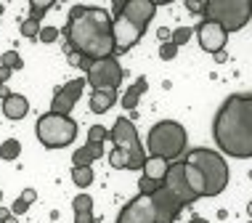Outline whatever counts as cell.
<instances>
[{
	"label": "cell",
	"mask_w": 252,
	"mask_h": 223,
	"mask_svg": "<svg viewBox=\"0 0 252 223\" xmlns=\"http://www.w3.org/2000/svg\"><path fill=\"white\" fill-rule=\"evenodd\" d=\"M112 22V13L101 5H74L66 16V27L61 30L66 37V51H74L91 62L112 59L117 53Z\"/></svg>",
	"instance_id": "1"
},
{
	"label": "cell",
	"mask_w": 252,
	"mask_h": 223,
	"mask_svg": "<svg viewBox=\"0 0 252 223\" xmlns=\"http://www.w3.org/2000/svg\"><path fill=\"white\" fill-rule=\"evenodd\" d=\"M213 138L228 157H252V93H236L223 101L213 120Z\"/></svg>",
	"instance_id": "2"
},
{
	"label": "cell",
	"mask_w": 252,
	"mask_h": 223,
	"mask_svg": "<svg viewBox=\"0 0 252 223\" xmlns=\"http://www.w3.org/2000/svg\"><path fill=\"white\" fill-rule=\"evenodd\" d=\"M183 202L165 186L154 194H138L117 215V223H175L183 210Z\"/></svg>",
	"instance_id": "3"
},
{
	"label": "cell",
	"mask_w": 252,
	"mask_h": 223,
	"mask_svg": "<svg viewBox=\"0 0 252 223\" xmlns=\"http://www.w3.org/2000/svg\"><path fill=\"white\" fill-rule=\"evenodd\" d=\"M109 141L114 144V149L109 152V165L114 170H144L146 165V149L138 138V130H135L133 120L127 117H117L109 130Z\"/></svg>",
	"instance_id": "4"
},
{
	"label": "cell",
	"mask_w": 252,
	"mask_h": 223,
	"mask_svg": "<svg viewBox=\"0 0 252 223\" xmlns=\"http://www.w3.org/2000/svg\"><path fill=\"white\" fill-rule=\"evenodd\" d=\"M189 136H186V127L175 120H159L157 125H152L146 136V149H149V157H162L167 159L170 165L178 162L186 152Z\"/></svg>",
	"instance_id": "5"
},
{
	"label": "cell",
	"mask_w": 252,
	"mask_h": 223,
	"mask_svg": "<svg viewBox=\"0 0 252 223\" xmlns=\"http://www.w3.org/2000/svg\"><path fill=\"white\" fill-rule=\"evenodd\" d=\"M183 162L199 167V173L204 175V186H207V197H218V194L226 191L228 186V162L223 159V154H218L215 149H191V152L183 157Z\"/></svg>",
	"instance_id": "6"
},
{
	"label": "cell",
	"mask_w": 252,
	"mask_h": 223,
	"mask_svg": "<svg viewBox=\"0 0 252 223\" xmlns=\"http://www.w3.org/2000/svg\"><path fill=\"white\" fill-rule=\"evenodd\" d=\"M35 136L45 149H64L72 146V141L77 138V123L66 114L45 112L37 117L35 123Z\"/></svg>",
	"instance_id": "7"
},
{
	"label": "cell",
	"mask_w": 252,
	"mask_h": 223,
	"mask_svg": "<svg viewBox=\"0 0 252 223\" xmlns=\"http://www.w3.org/2000/svg\"><path fill=\"white\" fill-rule=\"evenodd\" d=\"M202 16L207 22H218L231 35V32H239L250 24L252 0H210V3H204Z\"/></svg>",
	"instance_id": "8"
},
{
	"label": "cell",
	"mask_w": 252,
	"mask_h": 223,
	"mask_svg": "<svg viewBox=\"0 0 252 223\" xmlns=\"http://www.w3.org/2000/svg\"><path fill=\"white\" fill-rule=\"evenodd\" d=\"M85 80L93 91H117L125 80V69L117 62V56L112 59H101V62H93L91 69L85 72Z\"/></svg>",
	"instance_id": "9"
},
{
	"label": "cell",
	"mask_w": 252,
	"mask_h": 223,
	"mask_svg": "<svg viewBox=\"0 0 252 223\" xmlns=\"http://www.w3.org/2000/svg\"><path fill=\"white\" fill-rule=\"evenodd\" d=\"M154 13H157L154 0H127V3L117 0V3H114V16H125L127 22H133L141 32H146V27L154 19Z\"/></svg>",
	"instance_id": "10"
},
{
	"label": "cell",
	"mask_w": 252,
	"mask_h": 223,
	"mask_svg": "<svg viewBox=\"0 0 252 223\" xmlns=\"http://www.w3.org/2000/svg\"><path fill=\"white\" fill-rule=\"evenodd\" d=\"M85 85H88V80H85V77H74V80H69V83L59 85L56 91H53L51 112H56V114H66V117H69V112L74 109V104H77V101L83 98Z\"/></svg>",
	"instance_id": "11"
},
{
	"label": "cell",
	"mask_w": 252,
	"mask_h": 223,
	"mask_svg": "<svg viewBox=\"0 0 252 223\" xmlns=\"http://www.w3.org/2000/svg\"><path fill=\"white\" fill-rule=\"evenodd\" d=\"M196 40H199V45H202V51H207V53H223V48H226V43H228V32L223 30L218 22H207V19H202L199 24H196Z\"/></svg>",
	"instance_id": "12"
},
{
	"label": "cell",
	"mask_w": 252,
	"mask_h": 223,
	"mask_svg": "<svg viewBox=\"0 0 252 223\" xmlns=\"http://www.w3.org/2000/svg\"><path fill=\"white\" fill-rule=\"evenodd\" d=\"M167 189V191H173L175 197H178L183 205H194L196 199V194L191 191V186H189V181H186V165H183V159L181 162H173L170 165V170H167V178H165V184H162Z\"/></svg>",
	"instance_id": "13"
},
{
	"label": "cell",
	"mask_w": 252,
	"mask_h": 223,
	"mask_svg": "<svg viewBox=\"0 0 252 223\" xmlns=\"http://www.w3.org/2000/svg\"><path fill=\"white\" fill-rule=\"evenodd\" d=\"M112 32H114V43H117V51H130L135 43H138L141 37H144V32L138 30L133 22H127L125 16H114L112 22Z\"/></svg>",
	"instance_id": "14"
},
{
	"label": "cell",
	"mask_w": 252,
	"mask_h": 223,
	"mask_svg": "<svg viewBox=\"0 0 252 223\" xmlns=\"http://www.w3.org/2000/svg\"><path fill=\"white\" fill-rule=\"evenodd\" d=\"M104 144L106 141H91L88 138L83 149H74L72 154V167H91V162L104 157Z\"/></svg>",
	"instance_id": "15"
},
{
	"label": "cell",
	"mask_w": 252,
	"mask_h": 223,
	"mask_svg": "<svg viewBox=\"0 0 252 223\" xmlns=\"http://www.w3.org/2000/svg\"><path fill=\"white\" fill-rule=\"evenodd\" d=\"M27 112H30V101L27 96L22 93H3V114L13 123H19V120L27 117Z\"/></svg>",
	"instance_id": "16"
},
{
	"label": "cell",
	"mask_w": 252,
	"mask_h": 223,
	"mask_svg": "<svg viewBox=\"0 0 252 223\" xmlns=\"http://www.w3.org/2000/svg\"><path fill=\"white\" fill-rule=\"evenodd\" d=\"M72 210H74V223H96L93 218V197L85 191H80L72 199Z\"/></svg>",
	"instance_id": "17"
},
{
	"label": "cell",
	"mask_w": 252,
	"mask_h": 223,
	"mask_svg": "<svg viewBox=\"0 0 252 223\" xmlns=\"http://www.w3.org/2000/svg\"><path fill=\"white\" fill-rule=\"evenodd\" d=\"M167 170H170V162H167V159H162V157H149L146 165H144V178L154 181V184H165Z\"/></svg>",
	"instance_id": "18"
},
{
	"label": "cell",
	"mask_w": 252,
	"mask_h": 223,
	"mask_svg": "<svg viewBox=\"0 0 252 223\" xmlns=\"http://www.w3.org/2000/svg\"><path fill=\"white\" fill-rule=\"evenodd\" d=\"M117 104V91H93L91 93V112L104 114Z\"/></svg>",
	"instance_id": "19"
},
{
	"label": "cell",
	"mask_w": 252,
	"mask_h": 223,
	"mask_svg": "<svg viewBox=\"0 0 252 223\" xmlns=\"http://www.w3.org/2000/svg\"><path fill=\"white\" fill-rule=\"evenodd\" d=\"M146 88H149V83H146V77H138L135 80V83L127 88L125 91V96H122V106H125V109H135V106H138V101H141V96H144L146 93Z\"/></svg>",
	"instance_id": "20"
},
{
	"label": "cell",
	"mask_w": 252,
	"mask_h": 223,
	"mask_svg": "<svg viewBox=\"0 0 252 223\" xmlns=\"http://www.w3.org/2000/svg\"><path fill=\"white\" fill-rule=\"evenodd\" d=\"M183 165H186V181L191 186V191L196 197H207V186H204V175L199 173V167L189 165V162H183Z\"/></svg>",
	"instance_id": "21"
},
{
	"label": "cell",
	"mask_w": 252,
	"mask_h": 223,
	"mask_svg": "<svg viewBox=\"0 0 252 223\" xmlns=\"http://www.w3.org/2000/svg\"><path fill=\"white\" fill-rule=\"evenodd\" d=\"M35 199H37V191H35V189H24V191L16 197V202L11 205V213L16 215V218H19V215H24L27 210H30V205H32Z\"/></svg>",
	"instance_id": "22"
},
{
	"label": "cell",
	"mask_w": 252,
	"mask_h": 223,
	"mask_svg": "<svg viewBox=\"0 0 252 223\" xmlns=\"http://www.w3.org/2000/svg\"><path fill=\"white\" fill-rule=\"evenodd\" d=\"M19 154H22V144H19L16 138H5L3 144H0V159L13 162V159H19Z\"/></svg>",
	"instance_id": "23"
},
{
	"label": "cell",
	"mask_w": 252,
	"mask_h": 223,
	"mask_svg": "<svg viewBox=\"0 0 252 223\" xmlns=\"http://www.w3.org/2000/svg\"><path fill=\"white\" fill-rule=\"evenodd\" d=\"M72 184L77 189H88L93 184V167H72Z\"/></svg>",
	"instance_id": "24"
},
{
	"label": "cell",
	"mask_w": 252,
	"mask_h": 223,
	"mask_svg": "<svg viewBox=\"0 0 252 223\" xmlns=\"http://www.w3.org/2000/svg\"><path fill=\"white\" fill-rule=\"evenodd\" d=\"M0 66H8L11 72H19L24 66V59L19 56V51H5L3 56H0Z\"/></svg>",
	"instance_id": "25"
},
{
	"label": "cell",
	"mask_w": 252,
	"mask_h": 223,
	"mask_svg": "<svg viewBox=\"0 0 252 223\" xmlns=\"http://www.w3.org/2000/svg\"><path fill=\"white\" fill-rule=\"evenodd\" d=\"M51 8H53V0H43V3H40V0H32V3H30V19L43 22V16H45Z\"/></svg>",
	"instance_id": "26"
},
{
	"label": "cell",
	"mask_w": 252,
	"mask_h": 223,
	"mask_svg": "<svg viewBox=\"0 0 252 223\" xmlns=\"http://www.w3.org/2000/svg\"><path fill=\"white\" fill-rule=\"evenodd\" d=\"M40 30H43L40 22H37V19H30V16H27L24 22H22V27H19V32H22L24 37H30V40H35L40 35Z\"/></svg>",
	"instance_id": "27"
},
{
	"label": "cell",
	"mask_w": 252,
	"mask_h": 223,
	"mask_svg": "<svg viewBox=\"0 0 252 223\" xmlns=\"http://www.w3.org/2000/svg\"><path fill=\"white\" fill-rule=\"evenodd\" d=\"M191 35H194L191 27H178V30H173V37H170V40H173V43L181 48V45H186L189 40H191Z\"/></svg>",
	"instance_id": "28"
},
{
	"label": "cell",
	"mask_w": 252,
	"mask_h": 223,
	"mask_svg": "<svg viewBox=\"0 0 252 223\" xmlns=\"http://www.w3.org/2000/svg\"><path fill=\"white\" fill-rule=\"evenodd\" d=\"M59 35H61L59 27H43V30H40V35H37V40H40V43H56Z\"/></svg>",
	"instance_id": "29"
},
{
	"label": "cell",
	"mask_w": 252,
	"mask_h": 223,
	"mask_svg": "<svg viewBox=\"0 0 252 223\" xmlns=\"http://www.w3.org/2000/svg\"><path fill=\"white\" fill-rule=\"evenodd\" d=\"M178 56V45L170 40V43H159V59H165V62H173V59Z\"/></svg>",
	"instance_id": "30"
},
{
	"label": "cell",
	"mask_w": 252,
	"mask_h": 223,
	"mask_svg": "<svg viewBox=\"0 0 252 223\" xmlns=\"http://www.w3.org/2000/svg\"><path fill=\"white\" fill-rule=\"evenodd\" d=\"M69 64H72V66H77V69H83V72H88L93 62H91V59H85V56H80V53L69 51Z\"/></svg>",
	"instance_id": "31"
},
{
	"label": "cell",
	"mask_w": 252,
	"mask_h": 223,
	"mask_svg": "<svg viewBox=\"0 0 252 223\" xmlns=\"http://www.w3.org/2000/svg\"><path fill=\"white\" fill-rule=\"evenodd\" d=\"M0 223H16V215L5 210V207H0Z\"/></svg>",
	"instance_id": "32"
},
{
	"label": "cell",
	"mask_w": 252,
	"mask_h": 223,
	"mask_svg": "<svg viewBox=\"0 0 252 223\" xmlns=\"http://www.w3.org/2000/svg\"><path fill=\"white\" fill-rule=\"evenodd\" d=\"M157 37H159L162 43H170V37H173V32H170L167 27H159V30H157Z\"/></svg>",
	"instance_id": "33"
},
{
	"label": "cell",
	"mask_w": 252,
	"mask_h": 223,
	"mask_svg": "<svg viewBox=\"0 0 252 223\" xmlns=\"http://www.w3.org/2000/svg\"><path fill=\"white\" fill-rule=\"evenodd\" d=\"M8 77H11V69H8V66H0V91H3V83Z\"/></svg>",
	"instance_id": "34"
},
{
	"label": "cell",
	"mask_w": 252,
	"mask_h": 223,
	"mask_svg": "<svg viewBox=\"0 0 252 223\" xmlns=\"http://www.w3.org/2000/svg\"><path fill=\"white\" fill-rule=\"evenodd\" d=\"M186 8L191 13H204V5H199V3H186Z\"/></svg>",
	"instance_id": "35"
},
{
	"label": "cell",
	"mask_w": 252,
	"mask_h": 223,
	"mask_svg": "<svg viewBox=\"0 0 252 223\" xmlns=\"http://www.w3.org/2000/svg\"><path fill=\"white\" fill-rule=\"evenodd\" d=\"M189 223H210V221H204V218H191Z\"/></svg>",
	"instance_id": "36"
},
{
	"label": "cell",
	"mask_w": 252,
	"mask_h": 223,
	"mask_svg": "<svg viewBox=\"0 0 252 223\" xmlns=\"http://www.w3.org/2000/svg\"><path fill=\"white\" fill-rule=\"evenodd\" d=\"M247 215L252 218V199H250V205H247Z\"/></svg>",
	"instance_id": "37"
},
{
	"label": "cell",
	"mask_w": 252,
	"mask_h": 223,
	"mask_svg": "<svg viewBox=\"0 0 252 223\" xmlns=\"http://www.w3.org/2000/svg\"><path fill=\"white\" fill-rule=\"evenodd\" d=\"M3 11H5V5H0V13H3Z\"/></svg>",
	"instance_id": "38"
},
{
	"label": "cell",
	"mask_w": 252,
	"mask_h": 223,
	"mask_svg": "<svg viewBox=\"0 0 252 223\" xmlns=\"http://www.w3.org/2000/svg\"><path fill=\"white\" fill-rule=\"evenodd\" d=\"M0 199H3V191H0Z\"/></svg>",
	"instance_id": "39"
}]
</instances>
